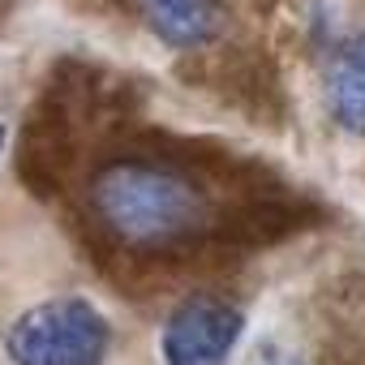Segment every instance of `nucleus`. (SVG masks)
I'll return each mask as SVG.
<instances>
[{"label": "nucleus", "instance_id": "f03ea898", "mask_svg": "<svg viewBox=\"0 0 365 365\" xmlns=\"http://www.w3.org/2000/svg\"><path fill=\"white\" fill-rule=\"evenodd\" d=\"M0 352L9 365H103L112 356V322L91 297H48L5 327Z\"/></svg>", "mask_w": 365, "mask_h": 365}, {"label": "nucleus", "instance_id": "f257e3e1", "mask_svg": "<svg viewBox=\"0 0 365 365\" xmlns=\"http://www.w3.org/2000/svg\"><path fill=\"white\" fill-rule=\"evenodd\" d=\"M86 207L112 245L146 258L185 254L224 232V215L207 180L163 155L108 159L91 176Z\"/></svg>", "mask_w": 365, "mask_h": 365}, {"label": "nucleus", "instance_id": "7ed1b4c3", "mask_svg": "<svg viewBox=\"0 0 365 365\" xmlns=\"http://www.w3.org/2000/svg\"><path fill=\"white\" fill-rule=\"evenodd\" d=\"M245 335V309L224 292L180 297L159 327L163 365H228Z\"/></svg>", "mask_w": 365, "mask_h": 365}, {"label": "nucleus", "instance_id": "39448f33", "mask_svg": "<svg viewBox=\"0 0 365 365\" xmlns=\"http://www.w3.org/2000/svg\"><path fill=\"white\" fill-rule=\"evenodd\" d=\"M146 31L176 48V52H198L220 39L224 31V5L220 0H133Z\"/></svg>", "mask_w": 365, "mask_h": 365}, {"label": "nucleus", "instance_id": "0eeeda50", "mask_svg": "<svg viewBox=\"0 0 365 365\" xmlns=\"http://www.w3.org/2000/svg\"><path fill=\"white\" fill-rule=\"evenodd\" d=\"M5 142H9V129H5V120H0V150H5Z\"/></svg>", "mask_w": 365, "mask_h": 365}, {"label": "nucleus", "instance_id": "423d86ee", "mask_svg": "<svg viewBox=\"0 0 365 365\" xmlns=\"http://www.w3.org/2000/svg\"><path fill=\"white\" fill-rule=\"evenodd\" d=\"M262 365H305V361H301L297 352H288V348H275V344H271V348L262 352Z\"/></svg>", "mask_w": 365, "mask_h": 365}, {"label": "nucleus", "instance_id": "20e7f679", "mask_svg": "<svg viewBox=\"0 0 365 365\" xmlns=\"http://www.w3.org/2000/svg\"><path fill=\"white\" fill-rule=\"evenodd\" d=\"M322 82L331 120L344 133L365 138V26H327Z\"/></svg>", "mask_w": 365, "mask_h": 365}]
</instances>
